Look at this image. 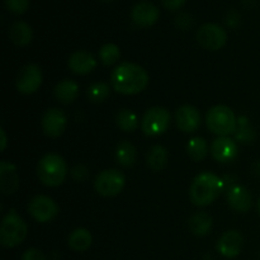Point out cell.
Listing matches in <instances>:
<instances>
[{
  "label": "cell",
  "instance_id": "cell-1",
  "mask_svg": "<svg viewBox=\"0 0 260 260\" xmlns=\"http://www.w3.org/2000/svg\"><path fill=\"white\" fill-rule=\"evenodd\" d=\"M149 75L142 66L134 62H122L111 74V85L114 91L123 95H135L145 90Z\"/></svg>",
  "mask_w": 260,
  "mask_h": 260
},
{
  "label": "cell",
  "instance_id": "cell-2",
  "mask_svg": "<svg viewBox=\"0 0 260 260\" xmlns=\"http://www.w3.org/2000/svg\"><path fill=\"white\" fill-rule=\"evenodd\" d=\"M225 188V182L216 174L203 172L193 179L189 189L190 201L197 207L211 205Z\"/></svg>",
  "mask_w": 260,
  "mask_h": 260
},
{
  "label": "cell",
  "instance_id": "cell-3",
  "mask_svg": "<svg viewBox=\"0 0 260 260\" xmlns=\"http://www.w3.org/2000/svg\"><path fill=\"white\" fill-rule=\"evenodd\" d=\"M68 165L62 156L51 152L46 154L37 164V177L46 187H58L65 182Z\"/></svg>",
  "mask_w": 260,
  "mask_h": 260
},
{
  "label": "cell",
  "instance_id": "cell-4",
  "mask_svg": "<svg viewBox=\"0 0 260 260\" xmlns=\"http://www.w3.org/2000/svg\"><path fill=\"white\" fill-rule=\"evenodd\" d=\"M28 226L15 210H10L3 218L0 226V244L3 248L12 249L20 245L27 238Z\"/></svg>",
  "mask_w": 260,
  "mask_h": 260
},
{
  "label": "cell",
  "instance_id": "cell-5",
  "mask_svg": "<svg viewBox=\"0 0 260 260\" xmlns=\"http://www.w3.org/2000/svg\"><path fill=\"white\" fill-rule=\"evenodd\" d=\"M206 124L212 134L217 136H230L235 134L238 118L228 106H215L206 114Z\"/></svg>",
  "mask_w": 260,
  "mask_h": 260
},
{
  "label": "cell",
  "instance_id": "cell-6",
  "mask_svg": "<svg viewBox=\"0 0 260 260\" xmlns=\"http://www.w3.org/2000/svg\"><path fill=\"white\" fill-rule=\"evenodd\" d=\"M172 122L169 111L162 107H152L145 112L141 121V128L146 136H159L168 131Z\"/></svg>",
  "mask_w": 260,
  "mask_h": 260
},
{
  "label": "cell",
  "instance_id": "cell-7",
  "mask_svg": "<svg viewBox=\"0 0 260 260\" xmlns=\"http://www.w3.org/2000/svg\"><path fill=\"white\" fill-rule=\"evenodd\" d=\"M126 178L117 169H107L99 173L94 180V188L102 197H114L122 192Z\"/></svg>",
  "mask_w": 260,
  "mask_h": 260
},
{
  "label": "cell",
  "instance_id": "cell-8",
  "mask_svg": "<svg viewBox=\"0 0 260 260\" xmlns=\"http://www.w3.org/2000/svg\"><path fill=\"white\" fill-rule=\"evenodd\" d=\"M197 41L203 48L208 51H218L226 45L228 33L216 23H206L197 32Z\"/></svg>",
  "mask_w": 260,
  "mask_h": 260
},
{
  "label": "cell",
  "instance_id": "cell-9",
  "mask_svg": "<svg viewBox=\"0 0 260 260\" xmlns=\"http://www.w3.org/2000/svg\"><path fill=\"white\" fill-rule=\"evenodd\" d=\"M42 84V70L36 63H28L18 73L15 86L18 91L25 95L36 93Z\"/></svg>",
  "mask_w": 260,
  "mask_h": 260
},
{
  "label": "cell",
  "instance_id": "cell-10",
  "mask_svg": "<svg viewBox=\"0 0 260 260\" xmlns=\"http://www.w3.org/2000/svg\"><path fill=\"white\" fill-rule=\"evenodd\" d=\"M58 206L47 196H36L28 205V212L37 222L46 223L58 215Z\"/></svg>",
  "mask_w": 260,
  "mask_h": 260
},
{
  "label": "cell",
  "instance_id": "cell-11",
  "mask_svg": "<svg viewBox=\"0 0 260 260\" xmlns=\"http://www.w3.org/2000/svg\"><path fill=\"white\" fill-rule=\"evenodd\" d=\"M160 15V10L154 3L142 0L135 4L131 10V19L137 27H151L157 22Z\"/></svg>",
  "mask_w": 260,
  "mask_h": 260
},
{
  "label": "cell",
  "instance_id": "cell-12",
  "mask_svg": "<svg viewBox=\"0 0 260 260\" xmlns=\"http://www.w3.org/2000/svg\"><path fill=\"white\" fill-rule=\"evenodd\" d=\"M68 124L65 113L58 108H50L45 112L41 121L42 131L48 137H60Z\"/></svg>",
  "mask_w": 260,
  "mask_h": 260
},
{
  "label": "cell",
  "instance_id": "cell-13",
  "mask_svg": "<svg viewBox=\"0 0 260 260\" xmlns=\"http://www.w3.org/2000/svg\"><path fill=\"white\" fill-rule=\"evenodd\" d=\"M238 144L230 136H218L211 145L212 157L218 162H231L238 156Z\"/></svg>",
  "mask_w": 260,
  "mask_h": 260
},
{
  "label": "cell",
  "instance_id": "cell-14",
  "mask_svg": "<svg viewBox=\"0 0 260 260\" xmlns=\"http://www.w3.org/2000/svg\"><path fill=\"white\" fill-rule=\"evenodd\" d=\"M201 121H202V117H201L200 111L189 104L179 107L175 112V122H177L178 128L187 134L197 131L201 126Z\"/></svg>",
  "mask_w": 260,
  "mask_h": 260
},
{
  "label": "cell",
  "instance_id": "cell-15",
  "mask_svg": "<svg viewBox=\"0 0 260 260\" xmlns=\"http://www.w3.org/2000/svg\"><path fill=\"white\" fill-rule=\"evenodd\" d=\"M243 244V235L238 230H229L218 240L217 250L225 258H235L240 254Z\"/></svg>",
  "mask_w": 260,
  "mask_h": 260
},
{
  "label": "cell",
  "instance_id": "cell-16",
  "mask_svg": "<svg viewBox=\"0 0 260 260\" xmlns=\"http://www.w3.org/2000/svg\"><path fill=\"white\" fill-rule=\"evenodd\" d=\"M19 188V175L13 162L3 160L0 162V189L3 194H13Z\"/></svg>",
  "mask_w": 260,
  "mask_h": 260
},
{
  "label": "cell",
  "instance_id": "cell-17",
  "mask_svg": "<svg viewBox=\"0 0 260 260\" xmlns=\"http://www.w3.org/2000/svg\"><path fill=\"white\" fill-rule=\"evenodd\" d=\"M68 65L73 73L78 75H86L96 68V60L89 51L79 50L71 53Z\"/></svg>",
  "mask_w": 260,
  "mask_h": 260
},
{
  "label": "cell",
  "instance_id": "cell-18",
  "mask_svg": "<svg viewBox=\"0 0 260 260\" xmlns=\"http://www.w3.org/2000/svg\"><path fill=\"white\" fill-rule=\"evenodd\" d=\"M228 202L236 212L246 213L253 206V197L245 187L234 185L228 192Z\"/></svg>",
  "mask_w": 260,
  "mask_h": 260
},
{
  "label": "cell",
  "instance_id": "cell-19",
  "mask_svg": "<svg viewBox=\"0 0 260 260\" xmlns=\"http://www.w3.org/2000/svg\"><path fill=\"white\" fill-rule=\"evenodd\" d=\"M8 36L14 45L23 47L32 42L33 30L28 23L23 22V20H15L14 23L10 24L9 29H8Z\"/></svg>",
  "mask_w": 260,
  "mask_h": 260
},
{
  "label": "cell",
  "instance_id": "cell-20",
  "mask_svg": "<svg viewBox=\"0 0 260 260\" xmlns=\"http://www.w3.org/2000/svg\"><path fill=\"white\" fill-rule=\"evenodd\" d=\"M53 95L58 102L63 104H70L78 98L79 95V85L74 80L65 79L60 81L53 89Z\"/></svg>",
  "mask_w": 260,
  "mask_h": 260
},
{
  "label": "cell",
  "instance_id": "cell-21",
  "mask_svg": "<svg viewBox=\"0 0 260 260\" xmlns=\"http://www.w3.org/2000/svg\"><path fill=\"white\" fill-rule=\"evenodd\" d=\"M91 243H93L91 233L84 228L75 229V230L69 235V248L74 251H78V253H83V251L88 250L91 246Z\"/></svg>",
  "mask_w": 260,
  "mask_h": 260
},
{
  "label": "cell",
  "instance_id": "cell-22",
  "mask_svg": "<svg viewBox=\"0 0 260 260\" xmlns=\"http://www.w3.org/2000/svg\"><path fill=\"white\" fill-rule=\"evenodd\" d=\"M213 226L212 216L207 212H196L189 220V229L196 236H206L211 233Z\"/></svg>",
  "mask_w": 260,
  "mask_h": 260
},
{
  "label": "cell",
  "instance_id": "cell-23",
  "mask_svg": "<svg viewBox=\"0 0 260 260\" xmlns=\"http://www.w3.org/2000/svg\"><path fill=\"white\" fill-rule=\"evenodd\" d=\"M137 157L136 149L129 141L124 140L117 145L116 149V160L119 165L124 168H129L135 164Z\"/></svg>",
  "mask_w": 260,
  "mask_h": 260
},
{
  "label": "cell",
  "instance_id": "cell-24",
  "mask_svg": "<svg viewBox=\"0 0 260 260\" xmlns=\"http://www.w3.org/2000/svg\"><path fill=\"white\" fill-rule=\"evenodd\" d=\"M146 161L150 169L155 170V172H159V170L164 169L168 162L167 149L164 146H161V145H155V146H152L150 149V151L147 152Z\"/></svg>",
  "mask_w": 260,
  "mask_h": 260
},
{
  "label": "cell",
  "instance_id": "cell-25",
  "mask_svg": "<svg viewBox=\"0 0 260 260\" xmlns=\"http://www.w3.org/2000/svg\"><path fill=\"white\" fill-rule=\"evenodd\" d=\"M234 135H235L236 141L241 144H251L255 140V131L251 127L250 121L244 116L238 118V127Z\"/></svg>",
  "mask_w": 260,
  "mask_h": 260
},
{
  "label": "cell",
  "instance_id": "cell-26",
  "mask_svg": "<svg viewBox=\"0 0 260 260\" xmlns=\"http://www.w3.org/2000/svg\"><path fill=\"white\" fill-rule=\"evenodd\" d=\"M187 151L193 161H201L207 156L208 146L207 142L202 137H193L187 145Z\"/></svg>",
  "mask_w": 260,
  "mask_h": 260
},
{
  "label": "cell",
  "instance_id": "cell-27",
  "mask_svg": "<svg viewBox=\"0 0 260 260\" xmlns=\"http://www.w3.org/2000/svg\"><path fill=\"white\" fill-rule=\"evenodd\" d=\"M117 126L124 132H134L139 127V118L129 109H121L116 116Z\"/></svg>",
  "mask_w": 260,
  "mask_h": 260
},
{
  "label": "cell",
  "instance_id": "cell-28",
  "mask_svg": "<svg viewBox=\"0 0 260 260\" xmlns=\"http://www.w3.org/2000/svg\"><path fill=\"white\" fill-rule=\"evenodd\" d=\"M121 58V50L114 43H106L99 50V60L104 66H112Z\"/></svg>",
  "mask_w": 260,
  "mask_h": 260
},
{
  "label": "cell",
  "instance_id": "cell-29",
  "mask_svg": "<svg viewBox=\"0 0 260 260\" xmlns=\"http://www.w3.org/2000/svg\"><path fill=\"white\" fill-rule=\"evenodd\" d=\"M111 94V86L106 83H94L88 89V98L93 103H103Z\"/></svg>",
  "mask_w": 260,
  "mask_h": 260
},
{
  "label": "cell",
  "instance_id": "cell-30",
  "mask_svg": "<svg viewBox=\"0 0 260 260\" xmlns=\"http://www.w3.org/2000/svg\"><path fill=\"white\" fill-rule=\"evenodd\" d=\"M4 4L9 12L14 14H23L29 8V0H4Z\"/></svg>",
  "mask_w": 260,
  "mask_h": 260
},
{
  "label": "cell",
  "instance_id": "cell-31",
  "mask_svg": "<svg viewBox=\"0 0 260 260\" xmlns=\"http://www.w3.org/2000/svg\"><path fill=\"white\" fill-rule=\"evenodd\" d=\"M71 175H73L74 179L78 180V182H83V180H85L86 178H88V169H86L85 165L78 164L73 168V170H71Z\"/></svg>",
  "mask_w": 260,
  "mask_h": 260
},
{
  "label": "cell",
  "instance_id": "cell-32",
  "mask_svg": "<svg viewBox=\"0 0 260 260\" xmlns=\"http://www.w3.org/2000/svg\"><path fill=\"white\" fill-rule=\"evenodd\" d=\"M22 260H46V256L38 249L30 248L27 251H24V254L22 255Z\"/></svg>",
  "mask_w": 260,
  "mask_h": 260
},
{
  "label": "cell",
  "instance_id": "cell-33",
  "mask_svg": "<svg viewBox=\"0 0 260 260\" xmlns=\"http://www.w3.org/2000/svg\"><path fill=\"white\" fill-rule=\"evenodd\" d=\"M175 23H177L178 27L183 28V29H187L192 24V17L188 13H180L177 17V19H175Z\"/></svg>",
  "mask_w": 260,
  "mask_h": 260
},
{
  "label": "cell",
  "instance_id": "cell-34",
  "mask_svg": "<svg viewBox=\"0 0 260 260\" xmlns=\"http://www.w3.org/2000/svg\"><path fill=\"white\" fill-rule=\"evenodd\" d=\"M162 5L169 10H177L185 3V0H161Z\"/></svg>",
  "mask_w": 260,
  "mask_h": 260
},
{
  "label": "cell",
  "instance_id": "cell-35",
  "mask_svg": "<svg viewBox=\"0 0 260 260\" xmlns=\"http://www.w3.org/2000/svg\"><path fill=\"white\" fill-rule=\"evenodd\" d=\"M0 135H2V151H4L7 149V144H8V139H7V134H5V129L2 128L0 129Z\"/></svg>",
  "mask_w": 260,
  "mask_h": 260
},
{
  "label": "cell",
  "instance_id": "cell-36",
  "mask_svg": "<svg viewBox=\"0 0 260 260\" xmlns=\"http://www.w3.org/2000/svg\"><path fill=\"white\" fill-rule=\"evenodd\" d=\"M255 172H256V174L260 175V161L256 162V165H255Z\"/></svg>",
  "mask_w": 260,
  "mask_h": 260
},
{
  "label": "cell",
  "instance_id": "cell-37",
  "mask_svg": "<svg viewBox=\"0 0 260 260\" xmlns=\"http://www.w3.org/2000/svg\"><path fill=\"white\" fill-rule=\"evenodd\" d=\"M258 211H259V215H260V198H259V201H258Z\"/></svg>",
  "mask_w": 260,
  "mask_h": 260
},
{
  "label": "cell",
  "instance_id": "cell-38",
  "mask_svg": "<svg viewBox=\"0 0 260 260\" xmlns=\"http://www.w3.org/2000/svg\"><path fill=\"white\" fill-rule=\"evenodd\" d=\"M103 2H111V0H103Z\"/></svg>",
  "mask_w": 260,
  "mask_h": 260
}]
</instances>
